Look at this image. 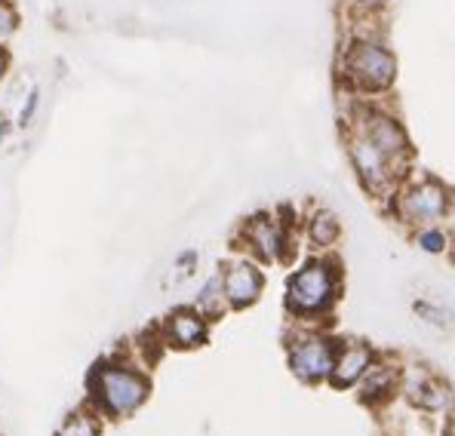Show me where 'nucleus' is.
Wrapping results in <instances>:
<instances>
[{"label": "nucleus", "instance_id": "nucleus-16", "mask_svg": "<svg viewBox=\"0 0 455 436\" xmlns=\"http://www.w3.org/2000/svg\"><path fill=\"white\" fill-rule=\"evenodd\" d=\"M419 246H421L425 252H443V250H446V237H443L440 231H421Z\"/></svg>", "mask_w": 455, "mask_h": 436}, {"label": "nucleus", "instance_id": "nucleus-3", "mask_svg": "<svg viewBox=\"0 0 455 436\" xmlns=\"http://www.w3.org/2000/svg\"><path fill=\"white\" fill-rule=\"evenodd\" d=\"M99 393H102L108 412L126 415L148 397V381L130 369H102L99 372Z\"/></svg>", "mask_w": 455, "mask_h": 436}, {"label": "nucleus", "instance_id": "nucleus-19", "mask_svg": "<svg viewBox=\"0 0 455 436\" xmlns=\"http://www.w3.org/2000/svg\"><path fill=\"white\" fill-rule=\"evenodd\" d=\"M4 71H6V52L0 50V77H4Z\"/></svg>", "mask_w": 455, "mask_h": 436}, {"label": "nucleus", "instance_id": "nucleus-21", "mask_svg": "<svg viewBox=\"0 0 455 436\" xmlns=\"http://www.w3.org/2000/svg\"><path fill=\"white\" fill-rule=\"evenodd\" d=\"M450 433L455 436V418H452V424H450Z\"/></svg>", "mask_w": 455, "mask_h": 436}, {"label": "nucleus", "instance_id": "nucleus-5", "mask_svg": "<svg viewBox=\"0 0 455 436\" xmlns=\"http://www.w3.org/2000/svg\"><path fill=\"white\" fill-rule=\"evenodd\" d=\"M351 160H354L360 178H363V185L370 187V191L381 194L387 185H391V176H394L391 160H387L385 154H381L379 147L363 136V132L351 139Z\"/></svg>", "mask_w": 455, "mask_h": 436}, {"label": "nucleus", "instance_id": "nucleus-15", "mask_svg": "<svg viewBox=\"0 0 455 436\" xmlns=\"http://www.w3.org/2000/svg\"><path fill=\"white\" fill-rule=\"evenodd\" d=\"M16 28H19V16H16V10H12L6 0H0V44H6L12 35H16Z\"/></svg>", "mask_w": 455, "mask_h": 436}, {"label": "nucleus", "instance_id": "nucleus-8", "mask_svg": "<svg viewBox=\"0 0 455 436\" xmlns=\"http://www.w3.org/2000/svg\"><path fill=\"white\" fill-rule=\"evenodd\" d=\"M222 289H225V298L231 301L234 307H246L262 292V273L252 265H246V261H237V265H231L225 271Z\"/></svg>", "mask_w": 455, "mask_h": 436}, {"label": "nucleus", "instance_id": "nucleus-18", "mask_svg": "<svg viewBox=\"0 0 455 436\" xmlns=\"http://www.w3.org/2000/svg\"><path fill=\"white\" fill-rule=\"evenodd\" d=\"M35 111H37V92H28V105L22 108V123H31Z\"/></svg>", "mask_w": 455, "mask_h": 436}, {"label": "nucleus", "instance_id": "nucleus-7", "mask_svg": "<svg viewBox=\"0 0 455 436\" xmlns=\"http://www.w3.org/2000/svg\"><path fill=\"white\" fill-rule=\"evenodd\" d=\"M363 136L370 139V142L376 145L387 160H397L406 154V132L400 130L397 120L387 117V114H379V111L366 114Z\"/></svg>", "mask_w": 455, "mask_h": 436}, {"label": "nucleus", "instance_id": "nucleus-13", "mask_svg": "<svg viewBox=\"0 0 455 436\" xmlns=\"http://www.w3.org/2000/svg\"><path fill=\"white\" fill-rule=\"evenodd\" d=\"M222 298H225L222 277H212L210 283L204 286V292H200L197 307H200V311H206V313H219V307H222Z\"/></svg>", "mask_w": 455, "mask_h": 436}, {"label": "nucleus", "instance_id": "nucleus-1", "mask_svg": "<svg viewBox=\"0 0 455 436\" xmlns=\"http://www.w3.org/2000/svg\"><path fill=\"white\" fill-rule=\"evenodd\" d=\"M345 77L351 80L357 90L381 92L394 83L397 77V62H394L391 50L381 46L376 37H357L345 52Z\"/></svg>", "mask_w": 455, "mask_h": 436}, {"label": "nucleus", "instance_id": "nucleus-9", "mask_svg": "<svg viewBox=\"0 0 455 436\" xmlns=\"http://www.w3.org/2000/svg\"><path fill=\"white\" fill-rule=\"evenodd\" d=\"M246 240H250L252 250L259 252V258H265V261L280 258V250H283V234H280V227L274 225L267 216H259L246 225Z\"/></svg>", "mask_w": 455, "mask_h": 436}, {"label": "nucleus", "instance_id": "nucleus-4", "mask_svg": "<svg viewBox=\"0 0 455 436\" xmlns=\"http://www.w3.org/2000/svg\"><path fill=\"white\" fill-rule=\"evenodd\" d=\"M397 210L403 221H412V225H427V221L440 218L450 212V194H446L443 185L437 182H421L412 185L400 194Z\"/></svg>", "mask_w": 455, "mask_h": 436}, {"label": "nucleus", "instance_id": "nucleus-17", "mask_svg": "<svg viewBox=\"0 0 455 436\" xmlns=\"http://www.w3.org/2000/svg\"><path fill=\"white\" fill-rule=\"evenodd\" d=\"M347 4L354 6V10H363V12H372L379 10V6H385L387 0H347Z\"/></svg>", "mask_w": 455, "mask_h": 436}, {"label": "nucleus", "instance_id": "nucleus-12", "mask_svg": "<svg viewBox=\"0 0 455 436\" xmlns=\"http://www.w3.org/2000/svg\"><path fill=\"white\" fill-rule=\"evenodd\" d=\"M307 237H311L317 246H330L332 240L339 237L336 216H332V212H317V216L311 218V225H307Z\"/></svg>", "mask_w": 455, "mask_h": 436}, {"label": "nucleus", "instance_id": "nucleus-14", "mask_svg": "<svg viewBox=\"0 0 455 436\" xmlns=\"http://www.w3.org/2000/svg\"><path fill=\"white\" fill-rule=\"evenodd\" d=\"M59 436H99V424L90 418V415H75V418L62 427Z\"/></svg>", "mask_w": 455, "mask_h": 436}, {"label": "nucleus", "instance_id": "nucleus-20", "mask_svg": "<svg viewBox=\"0 0 455 436\" xmlns=\"http://www.w3.org/2000/svg\"><path fill=\"white\" fill-rule=\"evenodd\" d=\"M450 225H452V231H455V206L450 210Z\"/></svg>", "mask_w": 455, "mask_h": 436}, {"label": "nucleus", "instance_id": "nucleus-6", "mask_svg": "<svg viewBox=\"0 0 455 436\" xmlns=\"http://www.w3.org/2000/svg\"><path fill=\"white\" fill-rule=\"evenodd\" d=\"M290 363H292V369H296V375H302V378H307V381H317V378H323V375L332 372L336 357H332V347L326 345L323 338H305L292 347Z\"/></svg>", "mask_w": 455, "mask_h": 436}, {"label": "nucleus", "instance_id": "nucleus-10", "mask_svg": "<svg viewBox=\"0 0 455 436\" xmlns=\"http://www.w3.org/2000/svg\"><path fill=\"white\" fill-rule=\"evenodd\" d=\"M366 369H370V351H366L363 345L347 347V351L336 360V366H332V384H339V387L354 384Z\"/></svg>", "mask_w": 455, "mask_h": 436}, {"label": "nucleus", "instance_id": "nucleus-11", "mask_svg": "<svg viewBox=\"0 0 455 436\" xmlns=\"http://www.w3.org/2000/svg\"><path fill=\"white\" fill-rule=\"evenodd\" d=\"M170 338L176 341V345H182V347H194V345H200L204 341V335H206V326H204V320L197 317L194 311H179V313H172L170 317Z\"/></svg>", "mask_w": 455, "mask_h": 436}, {"label": "nucleus", "instance_id": "nucleus-2", "mask_svg": "<svg viewBox=\"0 0 455 436\" xmlns=\"http://www.w3.org/2000/svg\"><path fill=\"white\" fill-rule=\"evenodd\" d=\"M336 295V273L323 261H311L290 280V307L296 313H317Z\"/></svg>", "mask_w": 455, "mask_h": 436}]
</instances>
